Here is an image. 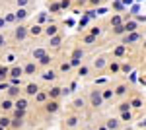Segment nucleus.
<instances>
[{"instance_id":"nucleus-1","label":"nucleus","mask_w":146,"mask_h":130,"mask_svg":"<svg viewBox=\"0 0 146 130\" xmlns=\"http://www.w3.org/2000/svg\"><path fill=\"white\" fill-rule=\"evenodd\" d=\"M90 99H92V105H94V107H100L101 103H103V97H101V91H94Z\"/></svg>"},{"instance_id":"nucleus-2","label":"nucleus","mask_w":146,"mask_h":130,"mask_svg":"<svg viewBox=\"0 0 146 130\" xmlns=\"http://www.w3.org/2000/svg\"><path fill=\"white\" fill-rule=\"evenodd\" d=\"M8 72H10L12 78H20L23 74V68H22V66H14V68H12V70H8Z\"/></svg>"},{"instance_id":"nucleus-3","label":"nucleus","mask_w":146,"mask_h":130,"mask_svg":"<svg viewBox=\"0 0 146 130\" xmlns=\"http://www.w3.org/2000/svg\"><path fill=\"white\" fill-rule=\"evenodd\" d=\"M37 91H39V86L37 84H27V87H25V93L27 95H35Z\"/></svg>"},{"instance_id":"nucleus-4","label":"nucleus","mask_w":146,"mask_h":130,"mask_svg":"<svg viewBox=\"0 0 146 130\" xmlns=\"http://www.w3.org/2000/svg\"><path fill=\"white\" fill-rule=\"evenodd\" d=\"M56 111H58V103H56V101L47 103V113H56Z\"/></svg>"},{"instance_id":"nucleus-5","label":"nucleus","mask_w":146,"mask_h":130,"mask_svg":"<svg viewBox=\"0 0 146 130\" xmlns=\"http://www.w3.org/2000/svg\"><path fill=\"white\" fill-rule=\"evenodd\" d=\"M115 128H119V120L109 119L107 120V130H115Z\"/></svg>"},{"instance_id":"nucleus-6","label":"nucleus","mask_w":146,"mask_h":130,"mask_svg":"<svg viewBox=\"0 0 146 130\" xmlns=\"http://www.w3.org/2000/svg\"><path fill=\"white\" fill-rule=\"evenodd\" d=\"M23 37H25V27H18V29H16V39L22 41Z\"/></svg>"},{"instance_id":"nucleus-7","label":"nucleus","mask_w":146,"mask_h":130,"mask_svg":"<svg viewBox=\"0 0 146 130\" xmlns=\"http://www.w3.org/2000/svg\"><path fill=\"white\" fill-rule=\"evenodd\" d=\"M60 93H62V91H60V87H53V89H51V91H49V97H58V95H60Z\"/></svg>"},{"instance_id":"nucleus-8","label":"nucleus","mask_w":146,"mask_h":130,"mask_svg":"<svg viewBox=\"0 0 146 130\" xmlns=\"http://www.w3.org/2000/svg\"><path fill=\"white\" fill-rule=\"evenodd\" d=\"M35 70H37L35 64H27L25 68H23V74H35Z\"/></svg>"},{"instance_id":"nucleus-9","label":"nucleus","mask_w":146,"mask_h":130,"mask_svg":"<svg viewBox=\"0 0 146 130\" xmlns=\"http://www.w3.org/2000/svg\"><path fill=\"white\" fill-rule=\"evenodd\" d=\"M0 107L4 109V111H8V109H12V107H14V103H12L10 99H4V101H2V105H0Z\"/></svg>"},{"instance_id":"nucleus-10","label":"nucleus","mask_w":146,"mask_h":130,"mask_svg":"<svg viewBox=\"0 0 146 130\" xmlns=\"http://www.w3.org/2000/svg\"><path fill=\"white\" fill-rule=\"evenodd\" d=\"M0 126H2V128H8V126H10V119H8V117H0Z\"/></svg>"},{"instance_id":"nucleus-11","label":"nucleus","mask_w":146,"mask_h":130,"mask_svg":"<svg viewBox=\"0 0 146 130\" xmlns=\"http://www.w3.org/2000/svg\"><path fill=\"white\" fill-rule=\"evenodd\" d=\"M123 27H125V31H135V29H136V23L135 22H129V23H125Z\"/></svg>"},{"instance_id":"nucleus-12","label":"nucleus","mask_w":146,"mask_h":130,"mask_svg":"<svg viewBox=\"0 0 146 130\" xmlns=\"http://www.w3.org/2000/svg\"><path fill=\"white\" fill-rule=\"evenodd\" d=\"M55 76H56V74L53 72V70H47L45 74H43V80H55Z\"/></svg>"},{"instance_id":"nucleus-13","label":"nucleus","mask_w":146,"mask_h":130,"mask_svg":"<svg viewBox=\"0 0 146 130\" xmlns=\"http://www.w3.org/2000/svg\"><path fill=\"white\" fill-rule=\"evenodd\" d=\"M39 62H41V64L45 66V64H49V62H51V56H49V54H43V56H41V58H39Z\"/></svg>"},{"instance_id":"nucleus-14","label":"nucleus","mask_w":146,"mask_h":130,"mask_svg":"<svg viewBox=\"0 0 146 130\" xmlns=\"http://www.w3.org/2000/svg\"><path fill=\"white\" fill-rule=\"evenodd\" d=\"M125 91H127V86L121 84V86H117V89H115V95H123Z\"/></svg>"},{"instance_id":"nucleus-15","label":"nucleus","mask_w":146,"mask_h":130,"mask_svg":"<svg viewBox=\"0 0 146 130\" xmlns=\"http://www.w3.org/2000/svg\"><path fill=\"white\" fill-rule=\"evenodd\" d=\"M16 107L18 109H25L27 107V101H25V99H18V101H16Z\"/></svg>"},{"instance_id":"nucleus-16","label":"nucleus","mask_w":146,"mask_h":130,"mask_svg":"<svg viewBox=\"0 0 146 130\" xmlns=\"http://www.w3.org/2000/svg\"><path fill=\"white\" fill-rule=\"evenodd\" d=\"M121 119H123V120H127V122H129V120L133 119V115H131L129 111H123V113H121Z\"/></svg>"},{"instance_id":"nucleus-17","label":"nucleus","mask_w":146,"mask_h":130,"mask_svg":"<svg viewBox=\"0 0 146 130\" xmlns=\"http://www.w3.org/2000/svg\"><path fill=\"white\" fill-rule=\"evenodd\" d=\"M29 33H31V35H39V33H41V27H39V25H33V27H29Z\"/></svg>"},{"instance_id":"nucleus-18","label":"nucleus","mask_w":146,"mask_h":130,"mask_svg":"<svg viewBox=\"0 0 146 130\" xmlns=\"http://www.w3.org/2000/svg\"><path fill=\"white\" fill-rule=\"evenodd\" d=\"M58 45H60V37H58V35H55V37L51 39V47H58Z\"/></svg>"},{"instance_id":"nucleus-19","label":"nucleus","mask_w":146,"mask_h":130,"mask_svg":"<svg viewBox=\"0 0 146 130\" xmlns=\"http://www.w3.org/2000/svg\"><path fill=\"white\" fill-rule=\"evenodd\" d=\"M45 33L49 35V37H51V35H56V27H55V25H51V27H47V29H45Z\"/></svg>"},{"instance_id":"nucleus-20","label":"nucleus","mask_w":146,"mask_h":130,"mask_svg":"<svg viewBox=\"0 0 146 130\" xmlns=\"http://www.w3.org/2000/svg\"><path fill=\"white\" fill-rule=\"evenodd\" d=\"M101 97H103V99H111L113 97V91H111V89H105V91L101 93Z\"/></svg>"},{"instance_id":"nucleus-21","label":"nucleus","mask_w":146,"mask_h":130,"mask_svg":"<svg viewBox=\"0 0 146 130\" xmlns=\"http://www.w3.org/2000/svg\"><path fill=\"white\" fill-rule=\"evenodd\" d=\"M138 39V33H131L129 37H127V43H133V41H136Z\"/></svg>"},{"instance_id":"nucleus-22","label":"nucleus","mask_w":146,"mask_h":130,"mask_svg":"<svg viewBox=\"0 0 146 130\" xmlns=\"http://www.w3.org/2000/svg\"><path fill=\"white\" fill-rule=\"evenodd\" d=\"M125 54V47H117L115 49V56H123Z\"/></svg>"},{"instance_id":"nucleus-23","label":"nucleus","mask_w":146,"mask_h":130,"mask_svg":"<svg viewBox=\"0 0 146 130\" xmlns=\"http://www.w3.org/2000/svg\"><path fill=\"white\" fill-rule=\"evenodd\" d=\"M76 122H78V119H76V117H70V119L66 120V124H68V126H74Z\"/></svg>"},{"instance_id":"nucleus-24","label":"nucleus","mask_w":146,"mask_h":130,"mask_svg":"<svg viewBox=\"0 0 146 130\" xmlns=\"http://www.w3.org/2000/svg\"><path fill=\"white\" fill-rule=\"evenodd\" d=\"M43 54H45V51H43V49H37V51L33 53V56H35V58H41Z\"/></svg>"},{"instance_id":"nucleus-25","label":"nucleus","mask_w":146,"mask_h":130,"mask_svg":"<svg viewBox=\"0 0 146 130\" xmlns=\"http://www.w3.org/2000/svg\"><path fill=\"white\" fill-rule=\"evenodd\" d=\"M74 107L82 109V107H84V99H76V101H74Z\"/></svg>"},{"instance_id":"nucleus-26","label":"nucleus","mask_w":146,"mask_h":130,"mask_svg":"<svg viewBox=\"0 0 146 130\" xmlns=\"http://www.w3.org/2000/svg\"><path fill=\"white\" fill-rule=\"evenodd\" d=\"M78 74H80V76H86V74H88V66H80Z\"/></svg>"},{"instance_id":"nucleus-27","label":"nucleus","mask_w":146,"mask_h":130,"mask_svg":"<svg viewBox=\"0 0 146 130\" xmlns=\"http://www.w3.org/2000/svg\"><path fill=\"white\" fill-rule=\"evenodd\" d=\"M10 124H12V126H16V128H18V126H22V124H23V120H22V119H16L14 122H10Z\"/></svg>"},{"instance_id":"nucleus-28","label":"nucleus","mask_w":146,"mask_h":130,"mask_svg":"<svg viewBox=\"0 0 146 130\" xmlns=\"http://www.w3.org/2000/svg\"><path fill=\"white\" fill-rule=\"evenodd\" d=\"M25 16H27V12H25V10H18V14H16L18 20H20V18H25Z\"/></svg>"},{"instance_id":"nucleus-29","label":"nucleus","mask_w":146,"mask_h":130,"mask_svg":"<svg viewBox=\"0 0 146 130\" xmlns=\"http://www.w3.org/2000/svg\"><path fill=\"white\" fill-rule=\"evenodd\" d=\"M129 107H131L129 103H121V105H119V111H121V113H123V111H129Z\"/></svg>"},{"instance_id":"nucleus-30","label":"nucleus","mask_w":146,"mask_h":130,"mask_svg":"<svg viewBox=\"0 0 146 130\" xmlns=\"http://www.w3.org/2000/svg\"><path fill=\"white\" fill-rule=\"evenodd\" d=\"M18 91H20V89H18L16 86H14V87H10V95H12V97H16V95H18Z\"/></svg>"},{"instance_id":"nucleus-31","label":"nucleus","mask_w":146,"mask_h":130,"mask_svg":"<svg viewBox=\"0 0 146 130\" xmlns=\"http://www.w3.org/2000/svg\"><path fill=\"white\" fill-rule=\"evenodd\" d=\"M35 95H37V101H45V99H47V95H45V93H39V91H37Z\"/></svg>"},{"instance_id":"nucleus-32","label":"nucleus","mask_w":146,"mask_h":130,"mask_svg":"<svg viewBox=\"0 0 146 130\" xmlns=\"http://www.w3.org/2000/svg\"><path fill=\"white\" fill-rule=\"evenodd\" d=\"M131 105H133V107H142V103H140V99H135V101H133V103H131Z\"/></svg>"},{"instance_id":"nucleus-33","label":"nucleus","mask_w":146,"mask_h":130,"mask_svg":"<svg viewBox=\"0 0 146 130\" xmlns=\"http://www.w3.org/2000/svg\"><path fill=\"white\" fill-rule=\"evenodd\" d=\"M84 43L92 45V43H94V35H88V37H86V39H84Z\"/></svg>"},{"instance_id":"nucleus-34","label":"nucleus","mask_w":146,"mask_h":130,"mask_svg":"<svg viewBox=\"0 0 146 130\" xmlns=\"http://www.w3.org/2000/svg\"><path fill=\"white\" fill-rule=\"evenodd\" d=\"M103 64H105V60H103V58H100V60H96V68H101Z\"/></svg>"},{"instance_id":"nucleus-35","label":"nucleus","mask_w":146,"mask_h":130,"mask_svg":"<svg viewBox=\"0 0 146 130\" xmlns=\"http://www.w3.org/2000/svg\"><path fill=\"white\" fill-rule=\"evenodd\" d=\"M8 74V68H0V78H6Z\"/></svg>"},{"instance_id":"nucleus-36","label":"nucleus","mask_w":146,"mask_h":130,"mask_svg":"<svg viewBox=\"0 0 146 130\" xmlns=\"http://www.w3.org/2000/svg\"><path fill=\"white\" fill-rule=\"evenodd\" d=\"M60 70H62V72H68V70H70V64H66V62H64V64L60 66Z\"/></svg>"},{"instance_id":"nucleus-37","label":"nucleus","mask_w":146,"mask_h":130,"mask_svg":"<svg viewBox=\"0 0 146 130\" xmlns=\"http://www.w3.org/2000/svg\"><path fill=\"white\" fill-rule=\"evenodd\" d=\"M113 25H121V18L115 16V18H113Z\"/></svg>"},{"instance_id":"nucleus-38","label":"nucleus","mask_w":146,"mask_h":130,"mask_svg":"<svg viewBox=\"0 0 146 130\" xmlns=\"http://www.w3.org/2000/svg\"><path fill=\"white\" fill-rule=\"evenodd\" d=\"M72 66H78L80 64V58H72V62H70Z\"/></svg>"},{"instance_id":"nucleus-39","label":"nucleus","mask_w":146,"mask_h":130,"mask_svg":"<svg viewBox=\"0 0 146 130\" xmlns=\"http://www.w3.org/2000/svg\"><path fill=\"white\" fill-rule=\"evenodd\" d=\"M80 56H82V51H74V56L72 58H80Z\"/></svg>"},{"instance_id":"nucleus-40","label":"nucleus","mask_w":146,"mask_h":130,"mask_svg":"<svg viewBox=\"0 0 146 130\" xmlns=\"http://www.w3.org/2000/svg\"><path fill=\"white\" fill-rule=\"evenodd\" d=\"M18 4H20V6H25V4H27V0H18Z\"/></svg>"},{"instance_id":"nucleus-41","label":"nucleus","mask_w":146,"mask_h":130,"mask_svg":"<svg viewBox=\"0 0 146 130\" xmlns=\"http://www.w3.org/2000/svg\"><path fill=\"white\" fill-rule=\"evenodd\" d=\"M6 43V39H4V37H2V35H0V47H2V45Z\"/></svg>"},{"instance_id":"nucleus-42","label":"nucleus","mask_w":146,"mask_h":130,"mask_svg":"<svg viewBox=\"0 0 146 130\" xmlns=\"http://www.w3.org/2000/svg\"><path fill=\"white\" fill-rule=\"evenodd\" d=\"M4 23H6V22H4V20H2V18H0V27H2V25H4Z\"/></svg>"},{"instance_id":"nucleus-43","label":"nucleus","mask_w":146,"mask_h":130,"mask_svg":"<svg viewBox=\"0 0 146 130\" xmlns=\"http://www.w3.org/2000/svg\"><path fill=\"white\" fill-rule=\"evenodd\" d=\"M100 130H107V126H103V128H100Z\"/></svg>"},{"instance_id":"nucleus-44","label":"nucleus","mask_w":146,"mask_h":130,"mask_svg":"<svg viewBox=\"0 0 146 130\" xmlns=\"http://www.w3.org/2000/svg\"><path fill=\"white\" fill-rule=\"evenodd\" d=\"M0 130H4V128H2V126H0Z\"/></svg>"}]
</instances>
